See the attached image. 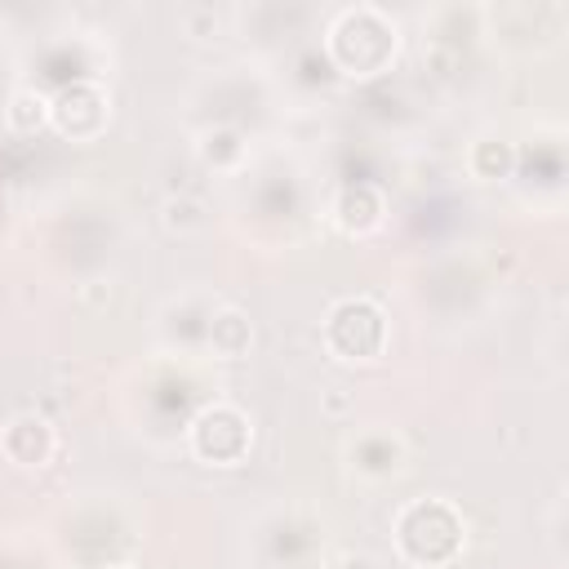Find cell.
<instances>
[{
	"label": "cell",
	"mask_w": 569,
	"mask_h": 569,
	"mask_svg": "<svg viewBox=\"0 0 569 569\" xmlns=\"http://www.w3.org/2000/svg\"><path fill=\"white\" fill-rule=\"evenodd\" d=\"M396 551L413 569H445L467 547V516L449 498H413L396 511Z\"/></svg>",
	"instance_id": "cell-1"
},
{
	"label": "cell",
	"mask_w": 569,
	"mask_h": 569,
	"mask_svg": "<svg viewBox=\"0 0 569 569\" xmlns=\"http://www.w3.org/2000/svg\"><path fill=\"white\" fill-rule=\"evenodd\" d=\"M320 342L333 360L342 365H373L387 356V342H391V320L382 311V302L356 293V298H338L329 311H325V325H320Z\"/></svg>",
	"instance_id": "cell-2"
},
{
	"label": "cell",
	"mask_w": 569,
	"mask_h": 569,
	"mask_svg": "<svg viewBox=\"0 0 569 569\" xmlns=\"http://www.w3.org/2000/svg\"><path fill=\"white\" fill-rule=\"evenodd\" d=\"M187 445L204 467H240L253 449V422L240 405L213 400L191 418Z\"/></svg>",
	"instance_id": "cell-3"
},
{
	"label": "cell",
	"mask_w": 569,
	"mask_h": 569,
	"mask_svg": "<svg viewBox=\"0 0 569 569\" xmlns=\"http://www.w3.org/2000/svg\"><path fill=\"white\" fill-rule=\"evenodd\" d=\"M49 124L71 142H93L111 124V98L98 80H76L49 102Z\"/></svg>",
	"instance_id": "cell-4"
},
{
	"label": "cell",
	"mask_w": 569,
	"mask_h": 569,
	"mask_svg": "<svg viewBox=\"0 0 569 569\" xmlns=\"http://www.w3.org/2000/svg\"><path fill=\"white\" fill-rule=\"evenodd\" d=\"M53 449H58V436H53L49 418H40V413H31V409L13 413V418L0 427V453H4L9 467H18V471L44 467V462L53 458Z\"/></svg>",
	"instance_id": "cell-5"
},
{
	"label": "cell",
	"mask_w": 569,
	"mask_h": 569,
	"mask_svg": "<svg viewBox=\"0 0 569 569\" xmlns=\"http://www.w3.org/2000/svg\"><path fill=\"white\" fill-rule=\"evenodd\" d=\"M382 218H387V196L373 182H347L329 200V222L342 236H369L382 227Z\"/></svg>",
	"instance_id": "cell-6"
},
{
	"label": "cell",
	"mask_w": 569,
	"mask_h": 569,
	"mask_svg": "<svg viewBox=\"0 0 569 569\" xmlns=\"http://www.w3.org/2000/svg\"><path fill=\"white\" fill-rule=\"evenodd\" d=\"M347 458H351V471H356V476H365V480H387V476L400 471L405 445H400L391 431H369V436H360V440L347 449Z\"/></svg>",
	"instance_id": "cell-7"
},
{
	"label": "cell",
	"mask_w": 569,
	"mask_h": 569,
	"mask_svg": "<svg viewBox=\"0 0 569 569\" xmlns=\"http://www.w3.org/2000/svg\"><path fill=\"white\" fill-rule=\"evenodd\" d=\"M249 347H253V325H249V316H244L240 307H218V311L209 316V351H213L218 360H240V356H249Z\"/></svg>",
	"instance_id": "cell-8"
},
{
	"label": "cell",
	"mask_w": 569,
	"mask_h": 569,
	"mask_svg": "<svg viewBox=\"0 0 569 569\" xmlns=\"http://www.w3.org/2000/svg\"><path fill=\"white\" fill-rule=\"evenodd\" d=\"M49 102H53V98L40 93V89H31V84L13 89L9 102H4V129L18 133V138H36V133L49 124Z\"/></svg>",
	"instance_id": "cell-9"
},
{
	"label": "cell",
	"mask_w": 569,
	"mask_h": 569,
	"mask_svg": "<svg viewBox=\"0 0 569 569\" xmlns=\"http://www.w3.org/2000/svg\"><path fill=\"white\" fill-rule=\"evenodd\" d=\"M467 169L476 182H502L516 169V147L502 138H476L467 147Z\"/></svg>",
	"instance_id": "cell-10"
},
{
	"label": "cell",
	"mask_w": 569,
	"mask_h": 569,
	"mask_svg": "<svg viewBox=\"0 0 569 569\" xmlns=\"http://www.w3.org/2000/svg\"><path fill=\"white\" fill-rule=\"evenodd\" d=\"M196 156H200V164L227 173V169H236L244 160V138L236 129H204L200 142H196Z\"/></svg>",
	"instance_id": "cell-11"
},
{
	"label": "cell",
	"mask_w": 569,
	"mask_h": 569,
	"mask_svg": "<svg viewBox=\"0 0 569 569\" xmlns=\"http://www.w3.org/2000/svg\"><path fill=\"white\" fill-rule=\"evenodd\" d=\"M164 227L178 231V236L204 231V227H209V204L196 200V196H169V200H164Z\"/></svg>",
	"instance_id": "cell-12"
},
{
	"label": "cell",
	"mask_w": 569,
	"mask_h": 569,
	"mask_svg": "<svg viewBox=\"0 0 569 569\" xmlns=\"http://www.w3.org/2000/svg\"><path fill=\"white\" fill-rule=\"evenodd\" d=\"M338 569H378V560H369V556H342Z\"/></svg>",
	"instance_id": "cell-13"
},
{
	"label": "cell",
	"mask_w": 569,
	"mask_h": 569,
	"mask_svg": "<svg viewBox=\"0 0 569 569\" xmlns=\"http://www.w3.org/2000/svg\"><path fill=\"white\" fill-rule=\"evenodd\" d=\"M107 569H138V565H107Z\"/></svg>",
	"instance_id": "cell-14"
}]
</instances>
